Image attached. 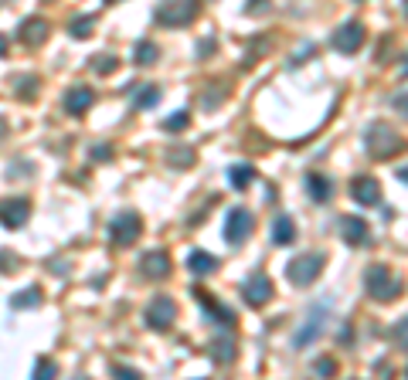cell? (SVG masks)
Instances as JSON below:
<instances>
[{
  "mask_svg": "<svg viewBox=\"0 0 408 380\" xmlns=\"http://www.w3.org/2000/svg\"><path fill=\"white\" fill-rule=\"evenodd\" d=\"M191 292H194V299L201 302V309L208 312V316H212V319H214L218 326H235V323H239V316L228 309V306H222V302H218V299H214L212 292H204V289H197V285L191 289Z\"/></svg>",
  "mask_w": 408,
  "mask_h": 380,
  "instance_id": "obj_12",
  "label": "cell"
},
{
  "mask_svg": "<svg viewBox=\"0 0 408 380\" xmlns=\"http://www.w3.org/2000/svg\"><path fill=\"white\" fill-rule=\"evenodd\" d=\"M228 180H232L235 190H245V187L255 180V167H249V163H235V167L228 170Z\"/></svg>",
  "mask_w": 408,
  "mask_h": 380,
  "instance_id": "obj_23",
  "label": "cell"
},
{
  "mask_svg": "<svg viewBox=\"0 0 408 380\" xmlns=\"http://www.w3.org/2000/svg\"><path fill=\"white\" fill-rule=\"evenodd\" d=\"M313 51H317V48H313V44H307V48H303V51H299V55L293 58V65H303V61H307V58H310Z\"/></svg>",
  "mask_w": 408,
  "mask_h": 380,
  "instance_id": "obj_36",
  "label": "cell"
},
{
  "mask_svg": "<svg viewBox=\"0 0 408 380\" xmlns=\"http://www.w3.org/2000/svg\"><path fill=\"white\" fill-rule=\"evenodd\" d=\"M327 312H330V299H320V306H317V312H310V319L303 323V329L293 337V346H310L313 339L320 337V329H324V319Z\"/></svg>",
  "mask_w": 408,
  "mask_h": 380,
  "instance_id": "obj_11",
  "label": "cell"
},
{
  "mask_svg": "<svg viewBox=\"0 0 408 380\" xmlns=\"http://www.w3.org/2000/svg\"><path fill=\"white\" fill-rule=\"evenodd\" d=\"M204 51H214V41H201V44H197V55H204Z\"/></svg>",
  "mask_w": 408,
  "mask_h": 380,
  "instance_id": "obj_38",
  "label": "cell"
},
{
  "mask_svg": "<svg viewBox=\"0 0 408 380\" xmlns=\"http://www.w3.org/2000/svg\"><path fill=\"white\" fill-rule=\"evenodd\" d=\"M92 106H96V92L89 85H71L69 92H65V113L85 115Z\"/></svg>",
  "mask_w": 408,
  "mask_h": 380,
  "instance_id": "obj_16",
  "label": "cell"
},
{
  "mask_svg": "<svg viewBox=\"0 0 408 380\" xmlns=\"http://www.w3.org/2000/svg\"><path fill=\"white\" fill-rule=\"evenodd\" d=\"M38 302H41V289H38V285H31L24 292L11 296V306H14V309H34Z\"/></svg>",
  "mask_w": 408,
  "mask_h": 380,
  "instance_id": "obj_25",
  "label": "cell"
},
{
  "mask_svg": "<svg viewBox=\"0 0 408 380\" xmlns=\"http://www.w3.org/2000/svg\"><path fill=\"white\" fill-rule=\"evenodd\" d=\"M364 289L374 302H392L394 296H402V279L388 265H371L364 272Z\"/></svg>",
  "mask_w": 408,
  "mask_h": 380,
  "instance_id": "obj_1",
  "label": "cell"
},
{
  "mask_svg": "<svg viewBox=\"0 0 408 380\" xmlns=\"http://www.w3.org/2000/svg\"><path fill=\"white\" fill-rule=\"evenodd\" d=\"M113 380H143V374H140V370H133V366L116 364L113 366Z\"/></svg>",
  "mask_w": 408,
  "mask_h": 380,
  "instance_id": "obj_33",
  "label": "cell"
},
{
  "mask_svg": "<svg viewBox=\"0 0 408 380\" xmlns=\"http://www.w3.org/2000/svg\"><path fill=\"white\" fill-rule=\"evenodd\" d=\"M242 299L252 306V309H262L269 299H272V282H269V275H262V272H255L252 279L242 285Z\"/></svg>",
  "mask_w": 408,
  "mask_h": 380,
  "instance_id": "obj_8",
  "label": "cell"
},
{
  "mask_svg": "<svg viewBox=\"0 0 408 380\" xmlns=\"http://www.w3.org/2000/svg\"><path fill=\"white\" fill-rule=\"evenodd\" d=\"M89 156H92V160H109V156H113V150H109L106 143H99V146H92V150H89Z\"/></svg>",
  "mask_w": 408,
  "mask_h": 380,
  "instance_id": "obj_34",
  "label": "cell"
},
{
  "mask_svg": "<svg viewBox=\"0 0 408 380\" xmlns=\"http://www.w3.org/2000/svg\"><path fill=\"white\" fill-rule=\"evenodd\" d=\"M143 319H146V326L150 329H170V323L177 319V302L170 296H156L150 306H146V312H143Z\"/></svg>",
  "mask_w": 408,
  "mask_h": 380,
  "instance_id": "obj_6",
  "label": "cell"
},
{
  "mask_svg": "<svg viewBox=\"0 0 408 380\" xmlns=\"http://www.w3.org/2000/svg\"><path fill=\"white\" fill-rule=\"evenodd\" d=\"M38 85H41V78L38 75H21L14 82V92H17V99H24V102H31L34 96H38Z\"/></svg>",
  "mask_w": 408,
  "mask_h": 380,
  "instance_id": "obj_24",
  "label": "cell"
},
{
  "mask_svg": "<svg viewBox=\"0 0 408 380\" xmlns=\"http://www.w3.org/2000/svg\"><path fill=\"white\" fill-rule=\"evenodd\" d=\"M187 268L194 272V275H212L214 268H218V258L208 252H191V258H187Z\"/></svg>",
  "mask_w": 408,
  "mask_h": 380,
  "instance_id": "obj_22",
  "label": "cell"
},
{
  "mask_svg": "<svg viewBox=\"0 0 408 380\" xmlns=\"http://www.w3.org/2000/svg\"><path fill=\"white\" fill-rule=\"evenodd\" d=\"M194 17H197L194 0H187V4H156V11H154V21L164 24V28H184V24H191Z\"/></svg>",
  "mask_w": 408,
  "mask_h": 380,
  "instance_id": "obj_3",
  "label": "cell"
},
{
  "mask_svg": "<svg viewBox=\"0 0 408 380\" xmlns=\"http://www.w3.org/2000/svg\"><path fill=\"white\" fill-rule=\"evenodd\" d=\"M334 48L337 51H344V55H354V51H361V44H364V28L357 24V21H347V24H340L337 31H334Z\"/></svg>",
  "mask_w": 408,
  "mask_h": 380,
  "instance_id": "obj_9",
  "label": "cell"
},
{
  "mask_svg": "<svg viewBox=\"0 0 408 380\" xmlns=\"http://www.w3.org/2000/svg\"><path fill=\"white\" fill-rule=\"evenodd\" d=\"M313 370H317V377L330 380L334 374H337V364H334V356H317V364H313Z\"/></svg>",
  "mask_w": 408,
  "mask_h": 380,
  "instance_id": "obj_29",
  "label": "cell"
},
{
  "mask_svg": "<svg viewBox=\"0 0 408 380\" xmlns=\"http://www.w3.org/2000/svg\"><path fill=\"white\" fill-rule=\"evenodd\" d=\"M272 241H276V245H293V241H296L293 217H286V214H282V217L272 221Z\"/></svg>",
  "mask_w": 408,
  "mask_h": 380,
  "instance_id": "obj_21",
  "label": "cell"
},
{
  "mask_svg": "<svg viewBox=\"0 0 408 380\" xmlns=\"http://www.w3.org/2000/svg\"><path fill=\"white\" fill-rule=\"evenodd\" d=\"M4 136H7V119L0 115V140H4Z\"/></svg>",
  "mask_w": 408,
  "mask_h": 380,
  "instance_id": "obj_39",
  "label": "cell"
},
{
  "mask_svg": "<svg viewBox=\"0 0 408 380\" xmlns=\"http://www.w3.org/2000/svg\"><path fill=\"white\" fill-rule=\"evenodd\" d=\"M140 272L146 279H167L170 275V255L164 248H150V252L140 258Z\"/></svg>",
  "mask_w": 408,
  "mask_h": 380,
  "instance_id": "obj_15",
  "label": "cell"
},
{
  "mask_svg": "<svg viewBox=\"0 0 408 380\" xmlns=\"http://www.w3.org/2000/svg\"><path fill=\"white\" fill-rule=\"evenodd\" d=\"M324 272V255H296L293 262L286 265V275H289V282L293 285H310L317 275Z\"/></svg>",
  "mask_w": 408,
  "mask_h": 380,
  "instance_id": "obj_4",
  "label": "cell"
},
{
  "mask_svg": "<svg viewBox=\"0 0 408 380\" xmlns=\"http://www.w3.org/2000/svg\"><path fill=\"white\" fill-rule=\"evenodd\" d=\"M75 380H89V377H75Z\"/></svg>",
  "mask_w": 408,
  "mask_h": 380,
  "instance_id": "obj_41",
  "label": "cell"
},
{
  "mask_svg": "<svg viewBox=\"0 0 408 380\" xmlns=\"http://www.w3.org/2000/svg\"><path fill=\"white\" fill-rule=\"evenodd\" d=\"M337 339H344V343H351V326H340V333Z\"/></svg>",
  "mask_w": 408,
  "mask_h": 380,
  "instance_id": "obj_37",
  "label": "cell"
},
{
  "mask_svg": "<svg viewBox=\"0 0 408 380\" xmlns=\"http://www.w3.org/2000/svg\"><path fill=\"white\" fill-rule=\"evenodd\" d=\"M167 163H181V170H187L191 167V163H194V153H191V150H170L167 153Z\"/></svg>",
  "mask_w": 408,
  "mask_h": 380,
  "instance_id": "obj_32",
  "label": "cell"
},
{
  "mask_svg": "<svg viewBox=\"0 0 408 380\" xmlns=\"http://www.w3.org/2000/svg\"><path fill=\"white\" fill-rule=\"evenodd\" d=\"M133 92V109H150L160 102V88L156 85H129Z\"/></svg>",
  "mask_w": 408,
  "mask_h": 380,
  "instance_id": "obj_20",
  "label": "cell"
},
{
  "mask_svg": "<svg viewBox=\"0 0 408 380\" xmlns=\"http://www.w3.org/2000/svg\"><path fill=\"white\" fill-rule=\"evenodd\" d=\"M140 231H143V221H140V214H116L113 217V225H109V241H113L116 248H126V245H133V241L140 238Z\"/></svg>",
  "mask_w": 408,
  "mask_h": 380,
  "instance_id": "obj_5",
  "label": "cell"
},
{
  "mask_svg": "<svg viewBox=\"0 0 408 380\" xmlns=\"http://www.w3.org/2000/svg\"><path fill=\"white\" fill-rule=\"evenodd\" d=\"M156 55H160V48H156L154 41H140L133 48V61H136V65H154Z\"/></svg>",
  "mask_w": 408,
  "mask_h": 380,
  "instance_id": "obj_27",
  "label": "cell"
},
{
  "mask_svg": "<svg viewBox=\"0 0 408 380\" xmlns=\"http://www.w3.org/2000/svg\"><path fill=\"white\" fill-rule=\"evenodd\" d=\"M58 377V364L51 356H41L38 364H34V377L31 380H55Z\"/></svg>",
  "mask_w": 408,
  "mask_h": 380,
  "instance_id": "obj_28",
  "label": "cell"
},
{
  "mask_svg": "<svg viewBox=\"0 0 408 380\" xmlns=\"http://www.w3.org/2000/svg\"><path fill=\"white\" fill-rule=\"evenodd\" d=\"M7 55V38H4V34H0V58Z\"/></svg>",
  "mask_w": 408,
  "mask_h": 380,
  "instance_id": "obj_40",
  "label": "cell"
},
{
  "mask_svg": "<svg viewBox=\"0 0 408 380\" xmlns=\"http://www.w3.org/2000/svg\"><path fill=\"white\" fill-rule=\"evenodd\" d=\"M337 227H340V238L347 241L351 248H361V245H367V221H361L357 214H344V217H337Z\"/></svg>",
  "mask_w": 408,
  "mask_h": 380,
  "instance_id": "obj_13",
  "label": "cell"
},
{
  "mask_svg": "<svg viewBox=\"0 0 408 380\" xmlns=\"http://www.w3.org/2000/svg\"><path fill=\"white\" fill-rule=\"evenodd\" d=\"M92 68H96L99 75H113V71L119 68V61H116L113 55H99V58H92Z\"/></svg>",
  "mask_w": 408,
  "mask_h": 380,
  "instance_id": "obj_31",
  "label": "cell"
},
{
  "mask_svg": "<svg viewBox=\"0 0 408 380\" xmlns=\"http://www.w3.org/2000/svg\"><path fill=\"white\" fill-rule=\"evenodd\" d=\"M31 217L28 197H7L0 200V225L4 227H24Z\"/></svg>",
  "mask_w": 408,
  "mask_h": 380,
  "instance_id": "obj_10",
  "label": "cell"
},
{
  "mask_svg": "<svg viewBox=\"0 0 408 380\" xmlns=\"http://www.w3.org/2000/svg\"><path fill=\"white\" fill-rule=\"evenodd\" d=\"M307 190L317 204H330V197H334V183L327 180L324 173H307Z\"/></svg>",
  "mask_w": 408,
  "mask_h": 380,
  "instance_id": "obj_18",
  "label": "cell"
},
{
  "mask_svg": "<svg viewBox=\"0 0 408 380\" xmlns=\"http://www.w3.org/2000/svg\"><path fill=\"white\" fill-rule=\"evenodd\" d=\"M364 146H367V153L374 156V160H388V156L394 153H402V136L394 133L388 123H371L364 133Z\"/></svg>",
  "mask_w": 408,
  "mask_h": 380,
  "instance_id": "obj_2",
  "label": "cell"
},
{
  "mask_svg": "<svg viewBox=\"0 0 408 380\" xmlns=\"http://www.w3.org/2000/svg\"><path fill=\"white\" fill-rule=\"evenodd\" d=\"M351 197L364 207H378L381 204V183L374 177H354L351 180Z\"/></svg>",
  "mask_w": 408,
  "mask_h": 380,
  "instance_id": "obj_14",
  "label": "cell"
},
{
  "mask_svg": "<svg viewBox=\"0 0 408 380\" xmlns=\"http://www.w3.org/2000/svg\"><path fill=\"white\" fill-rule=\"evenodd\" d=\"M92 28H96V14L75 17V21L69 24V31H71V38H75V41H85V38L92 34Z\"/></svg>",
  "mask_w": 408,
  "mask_h": 380,
  "instance_id": "obj_26",
  "label": "cell"
},
{
  "mask_svg": "<svg viewBox=\"0 0 408 380\" xmlns=\"http://www.w3.org/2000/svg\"><path fill=\"white\" fill-rule=\"evenodd\" d=\"M17 38H21V44H28V48L44 44L48 41V21H41V17H28V21L21 24V31H17Z\"/></svg>",
  "mask_w": 408,
  "mask_h": 380,
  "instance_id": "obj_17",
  "label": "cell"
},
{
  "mask_svg": "<svg viewBox=\"0 0 408 380\" xmlns=\"http://www.w3.org/2000/svg\"><path fill=\"white\" fill-rule=\"evenodd\" d=\"M187 123H191V115L181 109L177 115H167V119H164V129H167V133H184V129H187Z\"/></svg>",
  "mask_w": 408,
  "mask_h": 380,
  "instance_id": "obj_30",
  "label": "cell"
},
{
  "mask_svg": "<svg viewBox=\"0 0 408 380\" xmlns=\"http://www.w3.org/2000/svg\"><path fill=\"white\" fill-rule=\"evenodd\" d=\"M208 353H212L214 364H232L235 360V353H239V346H235V339L232 337H218L208 343Z\"/></svg>",
  "mask_w": 408,
  "mask_h": 380,
  "instance_id": "obj_19",
  "label": "cell"
},
{
  "mask_svg": "<svg viewBox=\"0 0 408 380\" xmlns=\"http://www.w3.org/2000/svg\"><path fill=\"white\" fill-rule=\"evenodd\" d=\"M17 265H21V258H17V255L0 252V272H4V268H17Z\"/></svg>",
  "mask_w": 408,
  "mask_h": 380,
  "instance_id": "obj_35",
  "label": "cell"
},
{
  "mask_svg": "<svg viewBox=\"0 0 408 380\" xmlns=\"http://www.w3.org/2000/svg\"><path fill=\"white\" fill-rule=\"evenodd\" d=\"M252 227H255L252 211H249V207H235L225 221V241L228 245H242V241H249Z\"/></svg>",
  "mask_w": 408,
  "mask_h": 380,
  "instance_id": "obj_7",
  "label": "cell"
}]
</instances>
